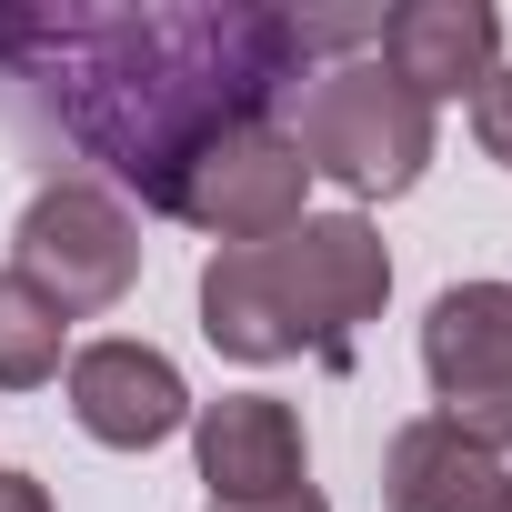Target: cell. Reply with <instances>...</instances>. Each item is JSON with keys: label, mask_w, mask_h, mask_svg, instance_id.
Returning a JSON list of instances; mask_svg holds the SVG:
<instances>
[{"label": "cell", "mask_w": 512, "mask_h": 512, "mask_svg": "<svg viewBox=\"0 0 512 512\" xmlns=\"http://www.w3.org/2000/svg\"><path fill=\"white\" fill-rule=\"evenodd\" d=\"M372 21L332 11H262V0H61V11H0V121H11L51 181L131 191L171 211L191 161L251 121H272L312 51H352Z\"/></svg>", "instance_id": "cell-1"}, {"label": "cell", "mask_w": 512, "mask_h": 512, "mask_svg": "<svg viewBox=\"0 0 512 512\" xmlns=\"http://www.w3.org/2000/svg\"><path fill=\"white\" fill-rule=\"evenodd\" d=\"M392 302V251L362 211H302L282 241H241L201 262V332L231 362H332L352 372V332Z\"/></svg>", "instance_id": "cell-2"}, {"label": "cell", "mask_w": 512, "mask_h": 512, "mask_svg": "<svg viewBox=\"0 0 512 512\" xmlns=\"http://www.w3.org/2000/svg\"><path fill=\"white\" fill-rule=\"evenodd\" d=\"M292 151L302 171L342 181L352 201H402L432 161V101H412L382 61H332L292 91Z\"/></svg>", "instance_id": "cell-3"}, {"label": "cell", "mask_w": 512, "mask_h": 512, "mask_svg": "<svg viewBox=\"0 0 512 512\" xmlns=\"http://www.w3.org/2000/svg\"><path fill=\"white\" fill-rule=\"evenodd\" d=\"M11 272L61 312V322H91V312H111L131 282H141V221H131V201H111L101 181H41L31 191V211H21V231H11Z\"/></svg>", "instance_id": "cell-4"}, {"label": "cell", "mask_w": 512, "mask_h": 512, "mask_svg": "<svg viewBox=\"0 0 512 512\" xmlns=\"http://www.w3.org/2000/svg\"><path fill=\"white\" fill-rule=\"evenodd\" d=\"M422 372H432V422H452L472 452H512V282H452L422 322Z\"/></svg>", "instance_id": "cell-5"}, {"label": "cell", "mask_w": 512, "mask_h": 512, "mask_svg": "<svg viewBox=\"0 0 512 512\" xmlns=\"http://www.w3.org/2000/svg\"><path fill=\"white\" fill-rule=\"evenodd\" d=\"M302 191H312V171H302L292 131H282V121H251V131H231V141H211V151L191 161L171 221H191V231H211L221 251H241V241H282V231L302 221Z\"/></svg>", "instance_id": "cell-6"}, {"label": "cell", "mask_w": 512, "mask_h": 512, "mask_svg": "<svg viewBox=\"0 0 512 512\" xmlns=\"http://www.w3.org/2000/svg\"><path fill=\"white\" fill-rule=\"evenodd\" d=\"M191 452H201L211 502H272V492H302V482H312L302 412H292V402H272V392L191 402Z\"/></svg>", "instance_id": "cell-7"}, {"label": "cell", "mask_w": 512, "mask_h": 512, "mask_svg": "<svg viewBox=\"0 0 512 512\" xmlns=\"http://www.w3.org/2000/svg\"><path fill=\"white\" fill-rule=\"evenodd\" d=\"M71 422L111 452H151L191 422V392H181L171 352H151V342H81L71 352Z\"/></svg>", "instance_id": "cell-8"}, {"label": "cell", "mask_w": 512, "mask_h": 512, "mask_svg": "<svg viewBox=\"0 0 512 512\" xmlns=\"http://www.w3.org/2000/svg\"><path fill=\"white\" fill-rule=\"evenodd\" d=\"M372 51L412 101H452L502 71V11L492 0H402L372 21Z\"/></svg>", "instance_id": "cell-9"}, {"label": "cell", "mask_w": 512, "mask_h": 512, "mask_svg": "<svg viewBox=\"0 0 512 512\" xmlns=\"http://www.w3.org/2000/svg\"><path fill=\"white\" fill-rule=\"evenodd\" d=\"M512 502V472L492 452H472L452 422H402L382 442V512H502Z\"/></svg>", "instance_id": "cell-10"}, {"label": "cell", "mask_w": 512, "mask_h": 512, "mask_svg": "<svg viewBox=\"0 0 512 512\" xmlns=\"http://www.w3.org/2000/svg\"><path fill=\"white\" fill-rule=\"evenodd\" d=\"M61 342H71V322L21 272H0V392H41L61 372Z\"/></svg>", "instance_id": "cell-11"}, {"label": "cell", "mask_w": 512, "mask_h": 512, "mask_svg": "<svg viewBox=\"0 0 512 512\" xmlns=\"http://www.w3.org/2000/svg\"><path fill=\"white\" fill-rule=\"evenodd\" d=\"M472 141H482V161L512 171V71H492V81L472 91Z\"/></svg>", "instance_id": "cell-12"}, {"label": "cell", "mask_w": 512, "mask_h": 512, "mask_svg": "<svg viewBox=\"0 0 512 512\" xmlns=\"http://www.w3.org/2000/svg\"><path fill=\"white\" fill-rule=\"evenodd\" d=\"M0 512H51V482H31V472H0Z\"/></svg>", "instance_id": "cell-13"}, {"label": "cell", "mask_w": 512, "mask_h": 512, "mask_svg": "<svg viewBox=\"0 0 512 512\" xmlns=\"http://www.w3.org/2000/svg\"><path fill=\"white\" fill-rule=\"evenodd\" d=\"M211 512H332V502L302 482V492H272V502H211Z\"/></svg>", "instance_id": "cell-14"}, {"label": "cell", "mask_w": 512, "mask_h": 512, "mask_svg": "<svg viewBox=\"0 0 512 512\" xmlns=\"http://www.w3.org/2000/svg\"><path fill=\"white\" fill-rule=\"evenodd\" d=\"M502 512H512V502H502Z\"/></svg>", "instance_id": "cell-15"}]
</instances>
